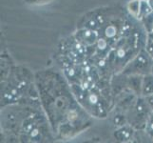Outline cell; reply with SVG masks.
Wrapping results in <instances>:
<instances>
[{
	"instance_id": "obj_8",
	"label": "cell",
	"mask_w": 153,
	"mask_h": 143,
	"mask_svg": "<svg viewBox=\"0 0 153 143\" xmlns=\"http://www.w3.org/2000/svg\"><path fill=\"white\" fill-rule=\"evenodd\" d=\"M149 6L151 7V9L153 10V0H149Z\"/></svg>"
},
{
	"instance_id": "obj_5",
	"label": "cell",
	"mask_w": 153,
	"mask_h": 143,
	"mask_svg": "<svg viewBox=\"0 0 153 143\" xmlns=\"http://www.w3.org/2000/svg\"><path fill=\"white\" fill-rule=\"evenodd\" d=\"M147 51H149V55L153 56V40H149V44H147Z\"/></svg>"
},
{
	"instance_id": "obj_6",
	"label": "cell",
	"mask_w": 153,
	"mask_h": 143,
	"mask_svg": "<svg viewBox=\"0 0 153 143\" xmlns=\"http://www.w3.org/2000/svg\"><path fill=\"white\" fill-rule=\"evenodd\" d=\"M105 46H107V43H105V42L103 39H100V41H99V47H101L102 49H105ZM101 48H100V49H101Z\"/></svg>"
},
{
	"instance_id": "obj_1",
	"label": "cell",
	"mask_w": 153,
	"mask_h": 143,
	"mask_svg": "<svg viewBox=\"0 0 153 143\" xmlns=\"http://www.w3.org/2000/svg\"><path fill=\"white\" fill-rule=\"evenodd\" d=\"M128 10L133 16L137 17L140 15V10H141V2L139 0H134V1H130L128 5Z\"/></svg>"
},
{
	"instance_id": "obj_3",
	"label": "cell",
	"mask_w": 153,
	"mask_h": 143,
	"mask_svg": "<svg viewBox=\"0 0 153 143\" xmlns=\"http://www.w3.org/2000/svg\"><path fill=\"white\" fill-rule=\"evenodd\" d=\"M116 34V29L113 27V26H109V27L105 31V34H107L108 37H112Z\"/></svg>"
},
{
	"instance_id": "obj_4",
	"label": "cell",
	"mask_w": 153,
	"mask_h": 143,
	"mask_svg": "<svg viewBox=\"0 0 153 143\" xmlns=\"http://www.w3.org/2000/svg\"><path fill=\"white\" fill-rule=\"evenodd\" d=\"M147 131H149V134L153 136V115L150 118L149 124H147Z\"/></svg>"
},
{
	"instance_id": "obj_7",
	"label": "cell",
	"mask_w": 153,
	"mask_h": 143,
	"mask_svg": "<svg viewBox=\"0 0 153 143\" xmlns=\"http://www.w3.org/2000/svg\"><path fill=\"white\" fill-rule=\"evenodd\" d=\"M147 101H149V104L151 106V108L153 109V95H151V97H149V98H147Z\"/></svg>"
},
{
	"instance_id": "obj_2",
	"label": "cell",
	"mask_w": 153,
	"mask_h": 143,
	"mask_svg": "<svg viewBox=\"0 0 153 143\" xmlns=\"http://www.w3.org/2000/svg\"><path fill=\"white\" fill-rule=\"evenodd\" d=\"M143 94H153V77L147 76L145 78L143 84Z\"/></svg>"
}]
</instances>
